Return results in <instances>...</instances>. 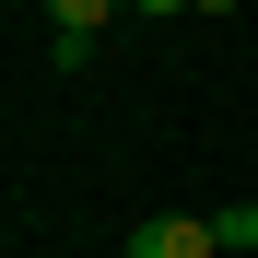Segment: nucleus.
Instances as JSON below:
<instances>
[{
  "label": "nucleus",
  "instance_id": "1",
  "mask_svg": "<svg viewBox=\"0 0 258 258\" xmlns=\"http://www.w3.org/2000/svg\"><path fill=\"white\" fill-rule=\"evenodd\" d=\"M223 235H211V211H153V223H129L117 258H211Z\"/></svg>",
  "mask_w": 258,
  "mask_h": 258
},
{
  "label": "nucleus",
  "instance_id": "2",
  "mask_svg": "<svg viewBox=\"0 0 258 258\" xmlns=\"http://www.w3.org/2000/svg\"><path fill=\"white\" fill-rule=\"evenodd\" d=\"M117 24V0H47V35H59V71H82L94 59V35Z\"/></svg>",
  "mask_w": 258,
  "mask_h": 258
},
{
  "label": "nucleus",
  "instance_id": "3",
  "mask_svg": "<svg viewBox=\"0 0 258 258\" xmlns=\"http://www.w3.org/2000/svg\"><path fill=\"white\" fill-rule=\"evenodd\" d=\"M211 235H223V246H258V200H223V211H211Z\"/></svg>",
  "mask_w": 258,
  "mask_h": 258
},
{
  "label": "nucleus",
  "instance_id": "4",
  "mask_svg": "<svg viewBox=\"0 0 258 258\" xmlns=\"http://www.w3.org/2000/svg\"><path fill=\"white\" fill-rule=\"evenodd\" d=\"M129 12H200V0H129Z\"/></svg>",
  "mask_w": 258,
  "mask_h": 258
},
{
  "label": "nucleus",
  "instance_id": "5",
  "mask_svg": "<svg viewBox=\"0 0 258 258\" xmlns=\"http://www.w3.org/2000/svg\"><path fill=\"white\" fill-rule=\"evenodd\" d=\"M200 12H211V24H223V12H235V0H200Z\"/></svg>",
  "mask_w": 258,
  "mask_h": 258
}]
</instances>
